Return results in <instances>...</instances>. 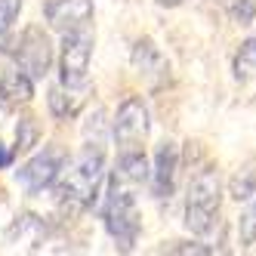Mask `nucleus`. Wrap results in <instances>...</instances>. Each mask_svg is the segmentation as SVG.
<instances>
[{"label": "nucleus", "mask_w": 256, "mask_h": 256, "mask_svg": "<svg viewBox=\"0 0 256 256\" xmlns=\"http://www.w3.org/2000/svg\"><path fill=\"white\" fill-rule=\"evenodd\" d=\"M102 182H105V142H86L74 160L62 164L50 188L56 192V204L65 216H78L96 204Z\"/></svg>", "instance_id": "f257e3e1"}, {"label": "nucleus", "mask_w": 256, "mask_h": 256, "mask_svg": "<svg viewBox=\"0 0 256 256\" xmlns=\"http://www.w3.org/2000/svg\"><path fill=\"white\" fill-rule=\"evenodd\" d=\"M222 210V179L216 164H204L188 182L186 192V228L198 238H207L219 226Z\"/></svg>", "instance_id": "f03ea898"}, {"label": "nucleus", "mask_w": 256, "mask_h": 256, "mask_svg": "<svg viewBox=\"0 0 256 256\" xmlns=\"http://www.w3.org/2000/svg\"><path fill=\"white\" fill-rule=\"evenodd\" d=\"M102 219H105V232L112 234L118 250L126 253V250L136 247L139 234H142V216H139V207H136V198L130 192V182H124L118 173L108 182Z\"/></svg>", "instance_id": "7ed1b4c3"}, {"label": "nucleus", "mask_w": 256, "mask_h": 256, "mask_svg": "<svg viewBox=\"0 0 256 256\" xmlns=\"http://www.w3.org/2000/svg\"><path fill=\"white\" fill-rule=\"evenodd\" d=\"M93 34L90 28H78L68 31L62 40V52H59V78L65 86H84L86 84V71H90V59H93Z\"/></svg>", "instance_id": "20e7f679"}, {"label": "nucleus", "mask_w": 256, "mask_h": 256, "mask_svg": "<svg viewBox=\"0 0 256 256\" xmlns=\"http://www.w3.org/2000/svg\"><path fill=\"white\" fill-rule=\"evenodd\" d=\"M148 130H152L148 105L142 102V96H126L118 105L114 126H112L118 148H142V142L148 139Z\"/></svg>", "instance_id": "39448f33"}, {"label": "nucleus", "mask_w": 256, "mask_h": 256, "mask_svg": "<svg viewBox=\"0 0 256 256\" xmlns=\"http://www.w3.org/2000/svg\"><path fill=\"white\" fill-rule=\"evenodd\" d=\"M12 56H16V65H19L31 80H44L50 74V65H52V44L46 38V31L38 28V25L25 28L19 44L12 50Z\"/></svg>", "instance_id": "423d86ee"}, {"label": "nucleus", "mask_w": 256, "mask_h": 256, "mask_svg": "<svg viewBox=\"0 0 256 256\" xmlns=\"http://www.w3.org/2000/svg\"><path fill=\"white\" fill-rule=\"evenodd\" d=\"M65 152L59 148V145H46L44 152H38L25 167L19 170V182H22V188L28 194H38L44 188H50L52 182H56L59 170H62V164H65Z\"/></svg>", "instance_id": "0eeeda50"}, {"label": "nucleus", "mask_w": 256, "mask_h": 256, "mask_svg": "<svg viewBox=\"0 0 256 256\" xmlns=\"http://www.w3.org/2000/svg\"><path fill=\"white\" fill-rule=\"evenodd\" d=\"M93 0H46L44 16L52 31L68 34V31H78L86 28L93 22Z\"/></svg>", "instance_id": "6e6552de"}, {"label": "nucleus", "mask_w": 256, "mask_h": 256, "mask_svg": "<svg viewBox=\"0 0 256 256\" xmlns=\"http://www.w3.org/2000/svg\"><path fill=\"white\" fill-rule=\"evenodd\" d=\"M130 62L136 68V74L145 78L152 86H164L170 80V62L167 56L160 52V46L152 40V38H139L133 52H130Z\"/></svg>", "instance_id": "1a4fd4ad"}, {"label": "nucleus", "mask_w": 256, "mask_h": 256, "mask_svg": "<svg viewBox=\"0 0 256 256\" xmlns=\"http://www.w3.org/2000/svg\"><path fill=\"white\" fill-rule=\"evenodd\" d=\"M176 173H179V145L173 139H164L154 152V164L148 167L152 194L154 198H170L173 188H176Z\"/></svg>", "instance_id": "9d476101"}, {"label": "nucleus", "mask_w": 256, "mask_h": 256, "mask_svg": "<svg viewBox=\"0 0 256 256\" xmlns=\"http://www.w3.org/2000/svg\"><path fill=\"white\" fill-rule=\"evenodd\" d=\"M34 99V80L16 65L0 74V105L4 108H19Z\"/></svg>", "instance_id": "9b49d317"}, {"label": "nucleus", "mask_w": 256, "mask_h": 256, "mask_svg": "<svg viewBox=\"0 0 256 256\" xmlns=\"http://www.w3.org/2000/svg\"><path fill=\"white\" fill-rule=\"evenodd\" d=\"M86 96H90V90L86 84L84 86H56V90H50V112L52 118H59V120H71V118H78L84 112V105H86Z\"/></svg>", "instance_id": "f8f14e48"}, {"label": "nucleus", "mask_w": 256, "mask_h": 256, "mask_svg": "<svg viewBox=\"0 0 256 256\" xmlns=\"http://www.w3.org/2000/svg\"><path fill=\"white\" fill-rule=\"evenodd\" d=\"M46 234H50V228H46V222H44V216H38V213H22V216H16V222L10 226L6 241H10V244L19 241V244H25V247H31V250H38V247L46 241Z\"/></svg>", "instance_id": "ddd939ff"}, {"label": "nucleus", "mask_w": 256, "mask_h": 256, "mask_svg": "<svg viewBox=\"0 0 256 256\" xmlns=\"http://www.w3.org/2000/svg\"><path fill=\"white\" fill-rule=\"evenodd\" d=\"M114 173L130 182V186H139V182L148 179V160H145L142 148H118V167Z\"/></svg>", "instance_id": "4468645a"}, {"label": "nucleus", "mask_w": 256, "mask_h": 256, "mask_svg": "<svg viewBox=\"0 0 256 256\" xmlns=\"http://www.w3.org/2000/svg\"><path fill=\"white\" fill-rule=\"evenodd\" d=\"M232 78L238 84L256 80V31L250 34V38H244L241 46H238L234 59H232Z\"/></svg>", "instance_id": "2eb2a0df"}, {"label": "nucleus", "mask_w": 256, "mask_h": 256, "mask_svg": "<svg viewBox=\"0 0 256 256\" xmlns=\"http://www.w3.org/2000/svg\"><path fill=\"white\" fill-rule=\"evenodd\" d=\"M228 194H232V200H250L253 194H256V158H247L241 167L234 170V176H232V182H228Z\"/></svg>", "instance_id": "dca6fc26"}, {"label": "nucleus", "mask_w": 256, "mask_h": 256, "mask_svg": "<svg viewBox=\"0 0 256 256\" xmlns=\"http://www.w3.org/2000/svg\"><path fill=\"white\" fill-rule=\"evenodd\" d=\"M40 139V126L34 118H19V124H16V145H12V152L16 154H22V152H31L34 145H38Z\"/></svg>", "instance_id": "f3484780"}, {"label": "nucleus", "mask_w": 256, "mask_h": 256, "mask_svg": "<svg viewBox=\"0 0 256 256\" xmlns=\"http://www.w3.org/2000/svg\"><path fill=\"white\" fill-rule=\"evenodd\" d=\"M238 244L241 247H253L256 244V194L250 198L247 210L238 219Z\"/></svg>", "instance_id": "a211bd4d"}, {"label": "nucleus", "mask_w": 256, "mask_h": 256, "mask_svg": "<svg viewBox=\"0 0 256 256\" xmlns=\"http://www.w3.org/2000/svg\"><path fill=\"white\" fill-rule=\"evenodd\" d=\"M226 12L234 25L250 28L256 22V0H226Z\"/></svg>", "instance_id": "6ab92c4d"}, {"label": "nucleus", "mask_w": 256, "mask_h": 256, "mask_svg": "<svg viewBox=\"0 0 256 256\" xmlns=\"http://www.w3.org/2000/svg\"><path fill=\"white\" fill-rule=\"evenodd\" d=\"M22 12V0H0V38H6Z\"/></svg>", "instance_id": "aec40b11"}, {"label": "nucleus", "mask_w": 256, "mask_h": 256, "mask_svg": "<svg viewBox=\"0 0 256 256\" xmlns=\"http://www.w3.org/2000/svg\"><path fill=\"white\" fill-rule=\"evenodd\" d=\"M160 253H179V256H210V253H216V247H207V244H192V241H186V244H167Z\"/></svg>", "instance_id": "412c9836"}, {"label": "nucleus", "mask_w": 256, "mask_h": 256, "mask_svg": "<svg viewBox=\"0 0 256 256\" xmlns=\"http://www.w3.org/2000/svg\"><path fill=\"white\" fill-rule=\"evenodd\" d=\"M12 158H16V152H12V148L6 152V148H4V142H0V167H10Z\"/></svg>", "instance_id": "4be33fe9"}, {"label": "nucleus", "mask_w": 256, "mask_h": 256, "mask_svg": "<svg viewBox=\"0 0 256 256\" xmlns=\"http://www.w3.org/2000/svg\"><path fill=\"white\" fill-rule=\"evenodd\" d=\"M158 6H167V10H176V6H182L186 4V0H154Z\"/></svg>", "instance_id": "5701e85b"}]
</instances>
